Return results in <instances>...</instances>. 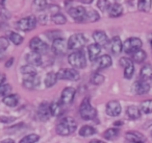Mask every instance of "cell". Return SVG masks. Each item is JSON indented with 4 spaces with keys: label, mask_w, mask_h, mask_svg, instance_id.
<instances>
[{
    "label": "cell",
    "mask_w": 152,
    "mask_h": 143,
    "mask_svg": "<svg viewBox=\"0 0 152 143\" xmlns=\"http://www.w3.org/2000/svg\"><path fill=\"white\" fill-rule=\"evenodd\" d=\"M77 123L72 117H65L56 125V133L61 136H68L76 130Z\"/></svg>",
    "instance_id": "cell-1"
},
{
    "label": "cell",
    "mask_w": 152,
    "mask_h": 143,
    "mask_svg": "<svg viewBox=\"0 0 152 143\" xmlns=\"http://www.w3.org/2000/svg\"><path fill=\"white\" fill-rule=\"evenodd\" d=\"M79 114L80 117L83 120H92L97 116V111L94 107H92V105L90 103V99L85 98L81 102L80 107H79Z\"/></svg>",
    "instance_id": "cell-2"
},
{
    "label": "cell",
    "mask_w": 152,
    "mask_h": 143,
    "mask_svg": "<svg viewBox=\"0 0 152 143\" xmlns=\"http://www.w3.org/2000/svg\"><path fill=\"white\" fill-rule=\"evenodd\" d=\"M69 64L74 68V69H83L87 66V61H86V55L81 50H77L72 52L68 57Z\"/></svg>",
    "instance_id": "cell-3"
},
{
    "label": "cell",
    "mask_w": 152,
    "mask_h": 143,
    "mask_svg": "<svg viewBox=\"0 0 152 143\" xmlns=\"http://www.w3.org/2000/svg\"><path fill=\"white\" fill-rule=\"evenodd\" d=\"M142 40L139 38H129L123 43V50L126 53L130 55V53H135L137 51L141 50L142 49Z\"/></svg>",
    "instance_id": "cell-4"
},
{
    "label": "cell",
    "mask_w": 152,
    "mask_h": 143,
    "mask_svg": "<svg viewBox=\"0 0 152 143\" xmlns=\"http://www.w3.org/2000/svg\"><path fill=\"white\" fill-rule=\"evenodd\" d=\"M86 44V38L83 34L72 35L68 40V47L71 50H80Z\"/></svg>",
    "instance_id": "cell-5"
},
{
    "label": "cell",
    "mask_w": 152,
    "mask_h": 143,
    "mask_svg": "<svg viewBox=\"0 0 152 143\" xmlns=\"http://www.w3.org/2000/svg\"><path fill=\"white\" fill-rule=\"evenodd\" d=\"M17 26L22 32H29L36 28L37 26V19L34 16H28V17L22 18L18 21Z\"/></svg>",
    "instance_id": "cell-6"
},
{
    "label": "cell",
    "mask_w": 152,
    "mask_h": 143,
    "mask_svg": "<svg viewBox=\"0 0 152 143\" xmlns=\"http://www.w3.org/2000/svg\"><path fill=\"white\" fill-rule=\"evenodd\" d=\"M80 75L78 71L75 69H69V68H63L57 72V78L63 80H78Z\"/></svg>",
    "instance_id": "cell-7"
},
{
    "label": "cell",
    "mask_w": 152,
    "mask_h": 143,
    "mask_svg": "<svg viewBox=\"0 0 152 143\" xmlns=\"http://www.w3.org/2000/svg\"><path fill=\"white\" fill-rule=\"evenodd\" d=\"M29 47L31 49L32 52L39 53V55H43L47 51L48 49V45L45 42H43L39 37H34L30 40L29 42Z\"/></svg>",
    "instance_id": "cell-8"
},
{
    "label": "cell",
    "mask_w": 152,
    "mask_h": 143,
    "mask_svg": "<svg viewBox=\"0 0 152 143\" xmlns=\"http://www.w3.org/2000/svg\"><path fill=\"white\" fill-rule=\"evenodd\" d=\"M68 13H69V15L77 22H83V21H86V20H87L88 11L83 7H71V9L68 11Z\"/></svg>",
    "instance_id": "cell-9"
},
{
    "label": "cell",
    "mask_w": 152,
    "mask_h": 143,
    "mask_svg": "<svg viewBox=\"0 0 152 143\" xmlns=\"http://www.w3.org/2000/svg\"><path fill=\"white\" fill-rule=\"evenodd\" d=\"M51 49L56 55H64L67 52V49H69L68 42L63 38L54 40L52 43V46H51Z\"/></svg>",
    "instance_id": "cell-10"
},
{
    "label": "cell",
    "mask_w": 152,
    "mask_h": 143,
    "mask_svg": "<svg viewBox=\"0 0 152 143\" xmlns=\"http://www.w3.org/2000/svg\"><path fill=\"white\" fill-rule=\"evenodd\" d=\"M76 94V90L72 87H67L63 90L61 95V99H59V103L63 105H70L73 101L74 97Z\"/></svg>",
    "instance_id": "cell-11"
},
{
    "label": "cell",
    "mask_w": 152,
    "mask_h": 143,
    "mask_svg": "<svg viewBox=\"0 0 152 143\" xmlns=\"http://www.w3.org/2000/svg\"><path fill=\"white\" fill-rule=\"evenodd\" d=\"M121 105L118 100H112L106 105V113L113 117H117L121 114Z\"/></svg>",
    "instance_id": "cell-12"
},
{
    "label": "cell",
    "mask_w": 152,
    "mask_h": 143,
    "mask_svg": "<svg viewBox=\"0 0 152 143\" xmlns=\"http://www.w3.org/2000/svg\"><path fill=\"white\" fill-rule=\"evenodd\" d=\"M125 137L128 141H130L131 143H144L146 140L145 136L143 134L135 130H129L125 134Z\"/></svg>",
    "instance_id": "cell-13"
},
{
    "label": "cell",
    "mask_w": 152,
    "mask_h": 143,
    "mask_svg": "<svg viewBox=\"0 0 152 143\" xmlns=\"http://www.w3.org/2000/svg\"><path fill=\"white\" fill-rule=\"evenodd\" d=\"M50 115H51V113H50V105H49V103H47L46 101H44V102L41 103L40 107H39V110H38L39 118H40L41 120H44V121H46V120L49 119Z\"/></svg>",
    "instance_id": "cell-14"
},
{
    "label": "cell",
    "mask_w": 152,
    "mask_h": 143,
    "mask_svg": "<svg viewBox=\"0 0 152 143\" xmlns=\"http://www.w3.org/2000/svg\"><path fill=\"white\" fill-rule=\"evenodd\" d=\"M93 39L95 41L96 44H98L99 46H106L108 44V38L106 36V34L102 30H96L93 34Z\"/></svg>",
    "instance_id": "cell-15"
},
{
    "label": "cell",
    "mask_w": 152,
    "mask_h": 143,
    "mask_svg": "<svg viewBox=\"0 0 152 143\" xmlns=\"http://www.w3.org/2000/svg\"><path fill=\"white\" fill-rule=\"evenodd\" d=\"M150 90V86L148 85L147 82L144 80H137L134 83V92L137 95H144L148 93Z\"/></svg>",
    "instance_id": "cell-16"
},
{
    "label": "cell",
    "mask_w": 152,
    "mask_h": 143,
    "mask_svg": "<svg viewBox=\"0 0 152 143\" xmlns=\"http://www.w3.org/2000/svg\"><path fill=\"white\" fill-rule=\"evenodd\" d=\"M100 52H101V46L98 44H91L88 47V53H89V57L92 62H95L96 60L99 57Z\"/></svg>",
    "instance_id": "cell-17"
},
{
    "label": "cell",
    "mask_w": 152,
    "mask_h": 143,
    "mask_svg": "<svg viewBox=\"0 0 152 143\" xmlns=\"http://www.w3.org/2000/svg\"><path fill=\"white\" fill-rule=\"evenodd\" d=\"M140 76H141V80L147 82V80L152 78V65L150 64H146L142 67L141 71H140Z\"/></svg>",
    "instance_id": "cell-18"
},
{
    "label": "cell",
    "mask_w": 152,
    "mask_h": 143,
    "mask_svg": "<svg viewBox=\"0 0 152 143\" xmlns=\"http://www.w3.org/2000/svg\"><path fill=\"white\" fill-rule=\"evenodd\" d=\"M39 84H40V78L38 75L27 76L23 80V86L27 89H34L37 86H39Z\"/></svg>",
    "instance_id": "cell-19"
},
{
    "label": "cell",
    "mask_w": 152,
    "mask_h": 143,
    "mask_svg": "<svg viewBox=\"0 0 152 143\" xmlns=\"http://www.w3.org/2000/svg\"><path fill=\"white\" fill-rule=\"evenodd\" d=\"M123 13V7L120 3H113L110 4V9H108V16L110 18H117L120 17Z\"/></svg>",
    "instance_id": "cell-20"
},
{
    "label": "cell",
    "mask_w": 152,
    "mask_h": 143,
    "mask_svg": "<svg viewBox=\"0 0 152 143\" xmlns=\"http://www.w3.org/2000/svg\"><path fill=\"white\" fill-rule=\"evenodd\" d=\"M26 61H27L28 65L39 66L42 64V57H41V55H39V53L30 52L26 55Z\"/></svg>",
    "instance_id": "cell-21"
},
{
    "label": "cell",
    "mask_w": 152,
    "mask_h": 143,
    "mask_svg": "<svg viewBox=\"0 0 152 143\" xmlns=\"http://www.w3.org/2000/svg\"><path fill=\"white\" fill-rule=\"evenodd\" d=\"M110 48L115 55H118L123 50V43L119 37H114L110 42Z\"/></svg>",
    "instance_id": "cell-22"
},
{
    "label": "cell",
    "mask_w": 152,
    "mask_h": 143,
    "mask_svg": "<svg viewBox=\"0 0 152 143\" xmlns=\"http://www.w3.org/2000/svg\"><path fill=\"white\" fill-rule=\"evenodd\" d=\"M113 64L112 57L108 55H103L99 57L98 60V67L99 69H106V68L110 67Z\"/></svg>",
    "instance_id": "cell-23"
},
{
    "label": "cell",
    "mask_w": 152,
    "mask_h": 143,
    "mask_svg": "<svg viewBox=\"0 0 152 143\" xmlns=\"http://www.w3.org/2000/svg\"><path fill=\"white\" fill-rule=\"evenodd\" d=\"M126 113H127V115H128V117L133 120H137V119H139V118H141V115H142L141 109H139V108L135 107V105H130V107L127 108Z\"/></svg>",
    "instance_id": "cell-24"
},
{
    "label": "cell",
    "mask_w": 152,
    "mask_h": 143,
    "mask_svg": "<svg viewBox=\"0 0 152 143\" xmlns=\"http://www.w3.org/2000/svg\"><path fill=\"white\" fill-rule=\"evenodd\" d=\"M2 102L9 107H16L19 102V96L17 94H11L7 97H3Z\"/></svg>",
    "instance_id": "cell-25"
},
{
    "label": "cell",
    "mask_w": 152,
    "mask_h": 143,
    "mask_svg": "<svg viewBox=\"0 0 152 143\" xmlns=\"http://www.w3.org/2000/svg\"><path fill=\"white\" fill-rule=\"evenodd\" d=\"M57 73H54V72H49L48 74L46 75V77H45V86L47 87V88H50V87H53L55 84H56L57 82Z\"/></svg>",
    "instance_id": "cell-26"
},
{
    "label": "cell",
    "mask_w": 152,
    "mask_h": 143,
    "mask_svg": "<svg viewBox=\"0 0 152 143\" xmlns=\"http://www.w3.org/2000/svg\"><path fill=\"white\" fill-rule=\"evenodd\" d=\"M119 133H120V130L117 128H108V130H106L105 132L103 133V138L106 139V140H113V139H115L116 137H118Z\"/></svg>",
    "instance_id": "cell-27"
},
{
    "label": "cell",
    "mask_w": 152,
    "mask_h": 143,
    "mask_svg": "<svg viewBox=\"0 0 152 143\" xmlns=\"http://www.w3.org/2000/svg\"><path fill=\"white\" fill-rule=\"evenodd\" d=\"M94 134H96V128L91 125H83V128L79 130V135H80L81 137H89Z\"/></svg>",
    "instance_id": "cell-28"
},
{
    "label": "cell",
    "mask_w": 152,
    "mask_h": 143,
    "mask_svg": "<svg viewBox=\"0 0 152 143\" xmlns=\"http://www.w3.org/2000/svg\"><path fill=\"white\" fill-rule=\"evenodd\" d=\"M140 109L143 113L145 114H150L152 113V99H147L141 102Z\"/></svg>",
    "instance_id": "cell-29"
},
{
    "label": "cell",
    "mask_w": 152,
    "mask_h": 143,
    "mask_svg": "<svg viewBox=\"0 0 152 143\" xmlns=\"http://www.w3.org/2000/svg\"><path fill=\"white\" fill-rule=\"evenodd\" d=\"M137 9L141 12H149L151 9V1L150 0H140L137 2Z\"/></svg>",
    "instance_id": "cell-30"
},
{
    "label": "cell",
    "mask_w": 152,
    "mask_h": 143,
    "mask_svg": "<svg viewBox=\"0 0 152 143\" xmlns=\"http://www.w3.org/2000/svg\"><path fill=\"white\" fill-rule=\"evenodd\" d=\"M146 57H147L146 52L141 49V50L137 51V52L132 55V61L135 62V63H139V64L140 63H143V62L146 60Z\"/></svg>",
    "instance_id": "cell-31"
},
{
    "label": "cell",
    "mask_w": 152,
    "mask_h": 143,
    "mask_svg": "<svg viewBox=\"0 0 152 143\" xmlns=\"http://www.w3.org/2000/svg\"><path fill=\"white\" fill-rule=\"evenodd\" d=\"M21 72L24 74V75L27 76H34L37 75V70L34 69V66L31 65H25L21 67Z\"/></svg>",
    "instance_id": "cell-32"
},
{
    "label": "cell",
    "mask_w": 152,
    "mask_h": 143,
    "mask_svg": "<svg viewBox=\"0 0 152 143\" xmlns=\"http://www.w3.org/2000/svg\"><path fill=\"white\" fill-rule=\"evenodd\" d=\"M7 36H9V38L11 39V41L15 45H20L22 42H23V37L20 36L19 34H17V32H10L9 34H7Z\"/></svg>",
    "instance_id": "cell-33"
},
{
    "label": "cell",
    "mask_w": 152,
    "mask_h": 143,
    "mask_svg": "<svg viewBox=\"0 0 152 143\" xmlns=\"http://www.w3.org/2000/svg\"><path fill=\"white\" fill-rule=\"evenodd\" d=\"M40 139V136L37 134H30L27 135V136L23 137V138L20 140L19 143H36L37 141H39Z\"/></svg>",
    "instance_id": "cell-34"
},
{
    "label": "cell",
    "mask_w": 152,
    "mask_h": 143,
    "mask_svg": "<svg viewBox=\"0 0 152 143\" xmlns=\"http://www.w3.org/2000/svg\"><path fill=\"white\" fill-rule=\"evenodd\" d=\"M50 113L52 116H58L61 113V105L59 102L50 103Z\"/></svg>",
    "instance_id": "cell-35"
},
{
    "label": "cell",
    "mask_w": 152,
    "mask_h": 143,
    "mask_svg": "<svg viewBox=\"0 0 152 143\" xmlns=\"http://www.w3.org/2000/svg\"><path fill=\"white\" fill-rule=\"evenodd\" d=\"M99 19H100V16H99V14H98L97 11H95V10H90V11H88V13H87V20L88 21L96 22Z\"/></svg>",
    "instance_id": "cell-36"
},
{
    "label": "cell",
    "mask_w": 152,
    "mask_h": 143,
    "mask_svg": "<svg viewBox=\"0 0 152 143\" xmlns=\"http://www.w3.org/2000/svg\"><path fill=\"white\" fill-rule=\"evenodd\" d=\"M103 82H104V76L101 75L100 73H94L93 75H92L91 83L93 85H96V86H98V85H101Z\"/></svg>",
    "instance_id": "cell-37"
},
{
    "label": "cell",
    "mask_w": 152,
    "mask_h": 143,
    "mask_svg": "<svg viewBox=\"0 0 152 143\" xmlns=\"http://www.w3.org/2000/svg\"><path fill=\"white\" fill-rule=\"evenodd\" d=\"M11 91H12L11 85L5 84V85H2V86H0V94H1L2 97H7V96H9V95H11L10 94Z\"/></svg>",
    "instance_id": "cell-38"
},
{
    "label": "cell",
    "mask_w": 152,
    "mask_h": 143,
    "mask_svg": "<svg viewBox=\"0 0 152 143\" xmlns=\"http://www.w3.org/2000/svg\"><path fill=\"white\" fill-rule=\"evenodd\" d=\"M52 21L54 22L55 24H58V25H61V24H65L67 22V19L66 17L63 15V14H56L55 16H53L52 18Z\"/></svg>",
    "instance_id": "cell-39"
},
{
    "label": "cell",
    "mask_w": 152,
    "mask_h": 143,
    "mask_svg": "<svg viewBox=\"0 0 152 143\" xmlns=\"http://www.w3.org/2000/svg\"><path fill=\"white\" fill-rule=\"evenodd\" d=\"M133 73H134V66H133V64H131L130 66H128V67H126L124 69V77L127 78V80H130L132 77Z\"/></svg>",
    "instance_id": "cell-40"
},
{
    "label": "cell",
    "mask_w": 152,
    "mask_h": 143,
    "mask_svg": "<svg viewBox=\"0 0 152 143\" xmlns=\"http://www.w3.org/2000/svg\"><path fill=\"white\" fill-rule=\"evenodd\" d=\"M110 7V3L106 0H101V1H98V7H99L101 11H105V10H108Z\"/></svg>",
    "instance_id": "cell-41"
},
{
    "label": "cell",
    "mask_w": 152,
    "mask_h": 143,
    "mask_svg": "<svg viewBox=\"0 0 152 143\" xmlns=\"http://www.w3.org/2000/svg\"><path fill=\"white\" fill-rule=\"evenodd\" d=\"M119 63H120V66H122L124 69L126 67H128V66H130L131 64H133L132 61H131L130 59H127V57H121Z\"/></svg>",
    "instance_id": "cell-42"
},
{
    "label": "cell",
    "mask_w": 152,
    "mask_h": 143,
    "mask_svg": "<svg viewBox=\"0 0 152 143\" xmlns=\"http://www.w3.org/2000/svg\"><path fill=\"white\" fill-rule=\"evenodd\" d=\"M47 35H49L48 38L53 39V41H54V40H57V39H61V32H58V30H55V32H54V30H51V32H47Z\"/></svg>",
    "instance_id": "cell-43"
},
{
    "label": "cell",
    "mask_w": 152,
    "mask_h": 143,
    "mask_svg": "<svg viewBox=\"0 0 152 143\" xmlns=\"http://www.w3.org/2000/svg\"><path fill=\"white\" fill-rule=\"evenodd\" d=\"M9 40H7L5 37H2V38L0 39V49H1V51H4L5 49L9 47Z\"/></svg>",
    "instance_id": "cell-44"
},
{
    "label": "cell",
    "mask_w": 152,
    "mask_h": 143,
    "mask_svg": "<svg viewBox=\"0 0 152 143\" xmlns=\"http://www.w3.org/2000/svg\"><path fill=\"white\" fill-rule=\"evenodd\" d=\"M13 62H14V59H13V57H11V59H10L9 61H7V63H5V67H7V68L11 67L12 64H13Z\"/></svg>",
    "instance_id": "cell-45"
},
{
    "label": "cell",
    "mask_w": 152,
    "mask_h": 143,
    "mask_svg": "<svg viewBox=\"0 0 152 143\" xmlns=\"http://www.w3.org/2000/svg\"><path fill=\"white\" fill-rule=\"evenodd\" d=\"M1 143H15V141H14L13 139L7 138V139H4V140L1 141Z\"/></svg>",
    "instance_id": "cell-46"
},
{
    "label": "cell",
    "mask_w": 152,
    "mask_h": 143,
    "mask_svg": "<svg viewBox=\"0 0 152 143\" xmlns=\"http://www.w3.org/2000/svg\"><path fill=\"white\" fill-rule=\"evenodd\" d=\"M90 143H105V142H103V141H100V140H97V139H94V140H92Z\"/></svg>",
    "instance_id": "cell-47"
},
{
    "label": "cell",
    "mask_w": 152,
    "mask_h": 143,
    "mask_svg": "<svg viewBox=\"0 0 152 143\" xmlns=\"http://www.w3.org/2000/svg\"><path fill=\"white\" fill-rule=\"evenodd\" d=\"M5 80V75L4 74H2V77H1V83H0V86H2V85H4L3 83H4Z\"/></svg>",
    "instance_id": "cell-48"
},
{
    "label": "cell",
    "mask_w": 152,
    "mask_h": 143,
    "mask_svg": "<svg viewBox=\"0 0 152 143\" xmlns=\"http://www.w3.org/2000/svg\"><path fill=\"white\" fill-rule=\"evenodd\" d=\"M114 125L115 126H117V128H119V126H120V125H122V122H121V121H118V122H115V123H114Z\"/></svg>",
    "instance_id": "cell-49"
},
{
    "label": "cell",
    "mask_w": 152,
    "mask_h": 143,
    "mask_svg": "<svg viewBox=\"0 0 152 143\" xmlns=\"http://www.w3.org/2000/svg\"><path fill=\"white\" fill-rule=\"evenodd\" d=\"M83 3H85V4H89V3L92 2V0H85V1H81Z\"/></svg>",
    "instance_id": "cell-50"
},
{
    "label": "cell",
    "mask_w": 152,
    "mask_h": 143,
    "mask_svg": "<svg viewBox=\"0 0 152 143\" xmlns=\"http://www.w3.org/2000/svg\"><path fill=\"white\" fill-rule=\"evenodd\" d=\"M149 42H150V45H151V47H152V34L149 36Z\"/></svg>",
    "instance_id": "cell-51"
},
{
    "label": "cell",
    "mask_w": 152,
    "mask_h": 143,
    "mask_svg": "<svg viewBox=\"0 0 152 143\" xmlns=\"http://www.w3.org/2000/svg\"><path fill=\"white\" fill-rule=\"evenodd\" d=\"M151 138H152V132H151Z\"/></svg>",
    "instance_id": "cell-52"
}]
</instances>
